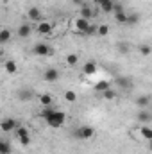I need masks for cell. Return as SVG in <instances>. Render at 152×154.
Returning <instances> with one entry per match:
<instances>
[{
	"label": "cell",
	"instance_id": "3",
	"mask_svg": "<svg viewBox=\"0 0 152 154\" xmlns=\"http://www.w3.org/2000/svg\"><path fill=\"white\" fill-rule=\"evenodd\" d=\"M74 136L77 140H91L95 136V129L91 125H81L74 131Z\"/></svg>",
	"mask_w": 152,
	"mask_h": 154
},
{
	"label": "cell",
	"instance_id": "35",
	"mask_svg": "<svg viewBox=\"0 0 152 154\" xmlns=\"http://www.w3.org/2000/svg\"><path fill=\"white\" fill-rule=\"evenodd\" d=\"M147 149L152 152V140H149V143H147Z\"/></svg>",
	"mask_w": 152,
	"mask_h": 154
},
{
	"label": "cell",
	"instance_id": "10",
	"mask_svg": "<svg viewBox=\"0 0 152 154\" xmlns=\"http://www.w3.org/2000/svg\"><path fill=\"white\" fill-rule=\"evenodd\" d=\"M134 104H136L140 109H147V108L150 106V97H149V95H138V97L134 99Z\"/></svg>",
	"mask_w": 152,
	"mask_h": 154
},
{
	"label": "cell",
	"instance_id": "34",
	"mask_svg": "<svg viewBox=\"0 0 152 154\" xmlns=\"http://www.w3.org/2000/svg\"><path fill=\"white\" fill-rule=\"evenodd\" d=\"M72 4H74V5H81V7H82V5H84V0H72Z\"/></svg>",
	"mask_w": 152,
	"mask_h": 154
},
{
	"label": "cell",
	"instance_id": "9",
	"mask_svg": "<svg viewBox=\"0 0 152 154\" xmlns=\"http://www.w3.org/2000/svg\"><path fill=\"white\" fill-rule=\"evenodd\" d=\"M59 79V70L57 68H47L43 72V81L45 82H56Z\"/></svg>",
	"mask_w": 152,
	"mask_h": 154
},
{
	"label": "cell",
	"instance_id": "22",
	"mask_svg": "<svg viewBox=\"0 0 152 154\" xmlns=\"http://www.w3.org/2000/svg\"><path fill=\"white\" fill-rule=\"evenodd\" d=\"M11 36H13V32H11L9 29H0V43H2V45H5V43L11 39Z\"/></svg>",
	"mask_w": 152,
	"mask_h": 154
},
{
	"label": "cell",
	"instance_id": "31",
	"mask_svg": "<svg viewBox=\"0 0 152 154\" xmlns=\"http://www.w3.org/2000/svg\"><path fill=\"white\" fill-rule=\"evenodd\" d=\"M108 34H109V25H106V23L99 25V36H108Z\"/></svg>",
	"mask_w": 152,
	"mask_h": 154
},
{
	"label": "cell",
	"instance_id": "17",
	"mask_svg": "<svg viewBox=\"0 0 152 154\" xmlns=\"http://www.w3.org/2000/svg\"><path fill=\"white\" fill-rule=\"evenodd\" d=\"M81 16L86 18V20H91V18H93V9H91V5L84 4V5L81 7Z\"/></svg>",
	"mask_w": 152,
	"mask_h": 154
},
{
	"label": "cell",
	"instance_id": "12",
	"mask_svg": "<svg viewBox=\"0 0 152 154\" xmlns=\"http://www.w3.org/2000/svg\"><path fill=\"white\" fill-rule=\"evenodd\" d=\"M136 120H140L141 124H149V122H152V113L149 109H140L136 113Z\"/></svg>",
	"mask_w": 152,
	"mask_h": 154
},
{
	"label": "cell",
	"instance_id": "29",
	"mask_svg": "<svg viewBox=\"0 0 152 154\" xmlns=\"http://www.w3.org/2000/svg\"><path fill=\"white\" fill-rule=\"evenodd\" d=\"M77 63H79V56L77 54H68L66 56V65L68 66H75Z\"/></svg>",
	"mask_w": 152,
	"mask_h": 154
},
{
	"label": "cell",
	"instance_id": "21",
	"mask_svg": "<svg viewBox=\"0 0 152 154\" xmlns=\"http://www.w3.org/2000/svg\"><path fill=\"white\" fill-rule=\"evenodd\" d=\"M109 88H111V82H109V81H104V79L95 84V91H100V93L106 91V90H109Z\"/></svg>",
	"mask_w": 152,
	"mask_h": 154
},
{
	"label": "cell",
	"instance_id": "27",
	"mask_svg": "<svg viewBox=\"0 0 152 154\" xmlns=\"http://www.w3.org/2000/svg\"><path fill=\"white\" fill-rule=\"evenodd\" d=\"M65 100H66V102H70V104H74V102L77 100V93H75V91H72V90L65 91Z\"/></svg>",
	"mask_w": 152,
	"mask_h": 154
},
{
	"label": "cell",
	"instance_id": "20",
	"mask_svg": "<svg viewBox=\"0 0 152 154\" xmlns=\"http://www.w3.org/2000/svg\"><path fill=\"white\" fill-rule=\"evenodd\" d=\"M4 68H5V72H7V74H11V75L18 72V66H16V63H14V61H11V59L4 63Z\"/></svg>",
	"mask_w": 152,
	"mask_h": 154
},
{
	"label": "cell",
	"instance_id": "16",
	"mask_svg": "<svg viewBox=\"0 0 152 154\" xmlns=\"http://www.w3.org/2000/svg\"><path fill=\"white\" fill-rule=\"evenodd\" d=\"M140 134H141V138H145L147 142L152 140V127H149L147 124H141V127H140Z\"/></svg>",
	"mask_w": 152,
	"mask_h": 154
},
{
	"label": "cell",
	"instance_id": "14",
	"mask_svg": "<svg viewBox=\"0 0 152 154\" xmlns=\"http://www.w3.org/2000/svg\"><path fill=\"white\" fill-rule=\"evenodd\" d=\"M82 72H84L86 75L97 74V63H95V61H86V63L82 65Z\"/></svg>",
	"mask_w": 152,
	"mask_h": 154
},
{
	"label": "cell",
	"instance_id": "1",
	"mask_svg": "<svg viewBox=\"0 0 152 154\" xmlns=\"http://www.w3.org/2000/svg\"><path fill=\"white\" fill-rule=\"evenodd\" d=\"M41 118L47 122L48 127H61L65 122H66V113L61 111V109H52V108H43L41 109Z\"/></svg>",
	"mask_w": 152,
	"mask_h": 154
},
{
	"label": "cell",
	"instance_id": "18",
	"mask_svg": "<svg viewBox=\"0 0 152 154\" xmlns=\"http://www.w3.org/2000/svg\"><path fill=\"white\" fill-rule=\"evenodd\" d=\"M113 14H114V22H116V23H120V25L127 23V13H125V11H116Z\"/></svg>",
	"mask_w": 152,
	"mask_h": 154
},
{
	"label": "cell",
	"instance_id": "23",
	"mask_svg": "<svg viewBox=\"0 0 152 154\" xmlns=\"http://www.w3.org/2000/svg\"><path fill=\"white\" fill-rule=\"evenodd\" d=\"M102 97H104L106 100H114V99L118 97V91H114V88H109V90L102 91Z\"/></svg>",
	"mask_w": 152,
	"mask_h": 154
},
{
	"label": "cell",
	"instance_id": "25",
	"mask_svg": "<svg viewBox=\"0 0 152 154\" xmlns=\"http://www.w3.org/2000/svg\"><path fill=\"white\" fill-rule=\"evenodd\" d=\"M39 102H41L43 108H50L52 106V97L47 95V93H43V95H39Z\"/></svg>",
	"mask_w": 152,
	"mask_h": 154
},
{
	"label": "cell",
	"instance_id": "28",
	"mask_svg": "<svg viewBox=\"0 0 152 154\" xmlns=\"http://www.w3.org/2000/svg\"><path fill=\"white\" fill-rule=\"evenodd\" d=\"M11 152V143L7 140H2L0 142V154H9Z\"/></svg>",
	"mask_w": 152,
	"mask_h": 154
},
{
	"label": "cell",
	"instance_id": "19",
	"mask_svg": "<svg viewBox=\"0 0 152 154\" xmlns=\"http://www.w3.org/2000/svg\"><path fill=\"white\" fill-rule=\"evenodd\" d=\"M140 20H141V16L138 13H129L127 14V25H138Z\"/></svg>",
	"mask_w": 152,
	"mask_h": 154
},
{
	"label": "cell",
	"instance_id": "2",
	"mask_svg": "<svg viewBox=\"0 0 152 154\" xmlns=\"http://www.w3.org/2000/svg\"><path fill=\"white\" fill-rule=\"evenodd\" d=\"M90 20H86V18H82V16H77L75 20L72 22V29L75 31L79 36H86V32H88V29H90Z\"/></svg>",
	"mask_w": 152,
	"mask_h": 154
},
{
	"label": "cell",
	"instance_id": "4",
	"mask_svg": "<svg viewBox=\"0 0 152 154\" xmlns=\"http://www.w3.org/2000/svg\"><path fill=\"white\" fill-rule=\"evenodd\" d=\"M13 133H14V138H18V142H20L23 147H27V145L31 143V136H29V129H27V127L20 125V127L14 129Z\"/></svg>",
	"mask_w": 152,
	"mask_h": 154
},
{
	"label": "cell",
	"instance_id": "11",
	"mask_svg": "<svg viewBox=\"0 0 152 154\" xmlns=\"http://www.w3.org/2000/svg\"><path fill=\"white\" fill-rule=\"evenodd\" d=\"M31 32H32V27H31L29 23H22V25L18 27V31H16V36H18V38H29Z\"/></svg>",
	"mask_w": 152,
	"mask_h": 154
},
{
	"label": "cell",
	"instance_id": "26",
	"mask_svg": "<svg viewBox=\"0 0 152 154\" xmlns=\"http://www.w3.org/2000/svg\"><path fill=\"white\" fill-rule=\"evenodd\" d=\"M18 97L22 100H31L32 99V90H20L18 91Z\"/></svg>",
	"mask_w": 152,
	"mask_h": 154
},
{
	"label": "cell",
	"instance_id": "8",
	"mask_svg": "<svg viewBox=\"0 0 152 154\" xmlns=\"http://www.w3.org/2000/svg\"><path fill=\"white\" fill-rule=\"evenodd\" d=\"M114 84H116L120 90H129V88H132V81H131V77H123V75L114 77Z\"/></svg>",
	"mask_w": 152,
	"mask_h": 154
},
{
	"label": "cell",
	"instance_id": "13",
	"mask_svg": "<svg viewBox=\"0 0 152 154\" xmlns=\"http://www.w3.org/2000/svg\"><path fill=\"white\" fill-rule=\"evenodd\" d=\"M99 7L104 11V13H113L114 9V0H97Z\"/></svg>",
	"mask_w": 152,
	"mask_h": 154
},
{
	"label": "cell",
	"instance_id": "24",
	"mask_svg": "<svg viewBox=\"0 0 152 154\" xmlns=\"http://www.w3.org/2000/svg\"><path fill=\"white\" fill-rule=\"evenodd\" d=\"M138 52L141 54V56H150L152 54V47L149 43H141L140 47H138Z\"/></svg>",
	"mask_w": 152,
	"mask_h": 154
},
{
	"label": "cell",
	"instance_id": "30",
	"mask_svg": "<svg viewBox=\"0 0 152 154\" xmlns=\"http://www.w3.org/2000/svg\"><path fill=\"white\" fill-rule=\"evenodd\" d=\"M86 36H99V25H90V29H88V32H86Z\"/></svg>",
	"mask_w": 152,
	"mask_h": 154
},
{
	"label": "cell",
	"instance_id": "33",
	"mask_svg": "<svg viewBox=\"0 0 152 154\" xmlns=\"http://www.w3.org/2000/svg\"><path fill=\"white\" fill-rule=\"evenodd\" d=\"M116 11H123V5H122V4H116V2H114V9H113V13H116Z\"/></svg>",
	"mask_w": 152,
	"mask_h": 154
},
{
	"label": "cell",
	"instance_id": "15",
	"mask_svg": "<svg viewBox=\"0 0 152 154\" xmlns=\"http://www.w3.org/2000/svg\"><path fill=\"white\" fill-rule=\"evenodd\" d=\"M36 31H38V34H45V36H48V34L52 32V25H50L48 22H41V23H38Z\"/></svg>",
	"mask_w": 152,
	"mask_h": 154
},
{
	"label": "cell",
	"instance_id": "6",
	"mask_svg": "<svg viewBox=\"0 0 152 154\" xmlns=\"http://www.w3.org/2000/svg\"><path fill=\"white\" fill-rule=\"evenodd\" d=\"M32 52L39 56V57H45V56H50L54 50H52V47L48 45V43H36L34 45V48H32Z\"/></svg>",
	"mask_w": 152,
	"mask_h": 154
},
{
	"label": "cell",
	"instance_id": "7",
	"mask_svg": "<svg viewBox=\"0 0 152 154\" xmlns=\"http://www.w3.org/2000/svg\"><path fill=\"white\" fill-rule=\"evenodd\" d=\"M27 18H29L31 22H36V23L45 22V20H43V13L39 11L38 7H29V11H27Z\"/></svg>",
	"mask_w": 152,
	"mask_h": 154
},
{
	"label": "cell",
	"instance_id": "5",
	"mask_svg": "<svg viewBox=\"0 0 152 154\" xmlns=\"http://www.w3.org/2000/svg\"><path fill=\"white\" fill-rule=\"evenodd\" d=\"M18 127H20V120H16V118H5V120H2V124H0L2 133H11V131H14V129H18Z\"/></svg>",
	"mask_w": 152,
	"mask_h": 154
},
{
	"label": "cell",
	"instance_id": "32",
	"mask_svg": "<svg viewBox=\"0 0 152 154\" xmlns=\"http://www.w3.org/2000/svg\"><path fill=\"white\" fill-rule=\"evenodd\" d=\"M116 47H118V52H122V54H127V52H129V43H125V41L118 43Z\"/></svg>",
	"mask_w": 152,
	"mask_h": 154
}]
</instances>
